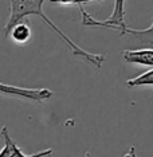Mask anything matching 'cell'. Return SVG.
I'll return each instance as SVG.
<instances>
[{
    "instance_id": "1",
    "label": "cell",
    "mask_w": 153,
    "mask_h": 157,
    "mask_svg": "<svg viewBox=\"0 0 153 157\" xmlns=\"http://www.w3.org/2000/svg\"><path fill=\"white\" fill-rule=\"evenodd\" d=\"M8 2H10V15H8V20H7L4 28H3V34H4L6 38L8 36L10 31H11V28L15 26V24L24 22V19L28 16H39L50 27V30H51L52 33H55L69 46L74 55L85 60L89 65L94 66L95 69H101L102 67V65H104V62H105L104 55L93 54V52H89L86 50H83L81 46H78L75 42L71 40L63 31H60L56 24H54L48 19L47 15L43 12V3L47 2V0H8Z\"/></svg>"
},
{
    "instance_id": "2",
    "label": "cell",
    "mask_w": 153,
    "mask_h": 157,
    "mask_svg": "<svg viewBox=\"0 0 153 157\" xmlns=\"http://www.w3.org/2000/svg\"><path fill=\"white\" fill-rule=\"evenodd\" d=\"M81 11V17H82V24L85 27L89 28H109V30H116L121 36L129 34L134 35L136 38L144 36V35H152V28L153 26L151 24L147 30H132L126 26L125 23V0H114V8L113 12L108 19L105 20H97L89 13L85 7H79Z\"/></svg>"
},
{
    "instance_id": "3",
    "label": "cell",
    "mask_w": 153,
    "mask_h": 157,
    "mask_svg": "<svg viewBox=\"0 0 153 157\" xmlns=\"http://www.w3.org/2000/svg\"><path fill=\"white\" fill-rule=\"evenodd\" d=\"M0 94L3 95H10V97H15L19 99H27L31 102H38L42 103L47 101L52 97V93L50 89H28V87H19V86H12V85H7L0 82Z\"/></svg>"
},
{
    "instance_id": "4",
    "label": "cell",
    "mask_w": 153,
    "mask_h": 157,
    "mask_svg": "<svg viewBox=\"0 0 153 157\" xmlns=\"http://www.w3.org/2000/svg\"><path fill=\"white\" fill-rule=\"evenodd\" d=\"M2 137H3V149L0 151V157H50L54 153L51 148L48 149H44V151H40V152H36V153H33V155H26L22 149L17 146V144L12 140L11 134L8 132V128L7 126H3L2 128Z\"/></svg>"
},
{
    "instance_id": "5",
    "label": "cell",
    "mask_w": 153,
    "mask_h": 157,
    "mask_svg": "<svg viewBox=\"0 0 153 157\" xmlns=\"http://www.w3.org/2000/svg\"><path fill=\"white\" fill-rule=\"evenodd\" d=\"M122 58L126 63L148 66V69H151L153 66V50L152 47L141 50H125L122 52Z\"/></svg>"
},
{
    "instance_id": "6",
    "label": "cell",
    "mask_w": 153,
    "mask_h": 157,
    "mask_svg": "<svg viewBox=\"0 0 153 157\" xmlns=\"http://www.w3.org/2000/svg\"><path fill=\"white\" fill-rule=\"evenodd\" d=\"M10 35H11L12 40L16 43H27L31 38V28L27 22H20L11 28L8 36Z\"/></svg>"
},
{
    "instance_id": "7",
    "label": "cell",
    "mask_w": 153,
    "mask_h": 157,
    "mask_svg": "<svg viewBox=\"0 0 153 157\" xmlns=\"http://www.w3.org/2000/svg\"><path fill=\"white\" fill-rule=\"evenodd\" d=\"M153 85V69H148L147 71H144L142 74H140L138 77L133 78V79H128L126 81V86L128 87H138V86H152Z\"/></svg>"
},
{
    "instance_id": "8",
    "label": "cell",
    "mask_w": 153,
    "mask_h": 157,
    "mask_svg": "<svg viewBox=\"0 0 153 157\" xmlns=\"http://www.w3.org/2000/svg\"><path fill=\"white\" fill-rule=\"evenodd\" d=\"M51 3H56V4H62V6H71L74 4L75 0H50Z\"/></svg>"
},
{
    "instance_id": "9",
    "label": "cell",
    "mask_w": 153,
    "mask_h": 157,
    "mask_svg": "<svg viewBox=\"0 0 153 157\" xmlns=\"http://www.w3.org/2000/svg\"><path fill=\"white\" fill-rule=\"evenodd\" d=\"M124 157H137V155H136V148H134V146H132L129 151H128L125 155H124Z\"/></svg>"
}]
</instances>
